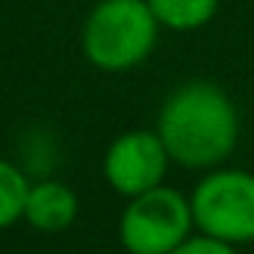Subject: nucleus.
Returning a JSON list of instances; mask_svg holds the SVG:
<instances>
[{"label": "nucleus", "mask_w": 254, "mask_h": 254, "mask_svg": "<svg viewBox=\"0 0 254 254\" xmlns=\"http://www.w3.org/2000/svg\"><path fill=\"white\" fill-rule=\"evenodd\" d=\"M157 133L184 169H216L240 142V110L234 98L213 80L178 86L160 107Z\"/></svg>", "instance_id": "1"}, {"label": "nucleus", "mask_w": 254, "mask_h": 254, "mask_svg": "<svg viewBox=\"0 0 254 254\" xmlns=\"http://www.w3.org/2000/svg\"><path fill=\"white\" fill-rule=\"evenodd\" d=\"M160 21L148 0H101L83 21V57L101 71H130L142 65L157 45Z\"/></svg>", "instance_id": "2"}, {"label": "nucleus", "mask_w": 254, "mask_h": 254, "mask_svg": "<svg viewBox=\"0 0 254 254\" xmlns=\"http://www.w3.org/2000/svg\"><path fill=\"white\" fill-rule=\"evenodd\" d=\"M190 207L198 234L231 246L254 243V172L210 169L195 184Z\"/></svg>", "instance_id": "3"}, {"label": "nucleus", "mask_w": 254, "mask_h": 254, "mask_svg": "<svg viewBox=\"0 0 254 254\" xmlns=\"http://www.w3.org/2000/svg\"><path fill=\"white\" fill-rule=\"evenodd\" d=\"M190 195L175 187H154L133 195L119 219V240L127 254H169L192 234Z\"/></svg>", "instance_id": "4"}, {"label": "nucleus", "mask_w": 254, "mask_h": 254, "mask_svg": "<svg viewBox=\"0 0 254 254\" xmlns=\"http://www.w3.org/2000/svg\"><path fill=\"white\" fill-rule=\"evenodd\" d=\"M169 151L157 130H127L104 154V178L119 195H139L163 184L169 172Z\"/></svg>", "instance_id": "5"}, {"label": "nucleus", "mask_w": 254, "mask_h": 254, "mask_svg": "<svg viewBox=\"0 0 254 254\" xmlns=\"http://www.w3.org/2000/svg\"><path fill=\"white\" fill-rule=\"evenodd\" d=\"M80 210L77 192L63 181H39L30 184L27 190V204H24V222L36 231L45 234H60L74 225Z\"/></svg>", "instance_id": "6"}, {"label": "nucleus", "mask_w": 254, "mask_h": 254, "mask_svg": "<svg viewBox=\"0 0 254 254\" xmlns=\"http://www.w3.org/2000/svg\"><path fill=\"white\" fill-rule=\"evenodd\" d=\"M148 6L160 21V27L175 33L201 30L219 12V0H148Z\"/></svg>", "instance_id": "7"}, {"label": "nucleus", "mask_w": 254, "mask_h": 254, "mask_svg": "<svg viewBox=\"0 0 254 254\" xmlns=\"http://www.w3.org/2000/svg\"><path fill=\"white\" fill-rule=\"evenodd\" d=\"M27 190H30V181L24 178V172L15 163L0 160V231L24 219Z\"/></svg>", "instance_id": "8"}, {"label": "nucleus", "mask_w": 254, "mask_h": 254, "mask_svg": "<svg viewBox=\"0 0 254 254\" xmlns=\"http://www.w3.org/2000/svg\"><path fill=\"white\" fill-rule=\"evenodd\" d=\"M169 254H237V246L231 243H222L216 237H207V234H195V237H187L175 252Z\"/></svg>", "instance_id": "9"}]
</instances>
